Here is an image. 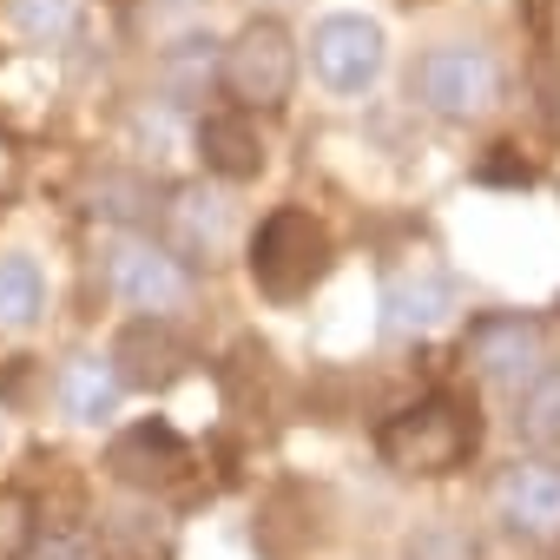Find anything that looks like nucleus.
I'll list each match as a JSON object with an SVG mask.
<instances>
[{
    "instance_id": "obj_21",
    "label": "nucleus",
    "mask_w": 560,
    "mask_h": 560,
    "mask_svg": "<svg viewBox=\"0 0 560 560\" xmlns=\"http://www.w3.org/2000/svg\"><path fill=\"white\" fill-rule=\"evenodd\" d=\"M14 560H100L86 534H67V527H47V534H27V547Z\"/></svg>"
},
{
    "instance_id": "obj_7",
    "label": "nucleus",
    "mask_w": 560,
    "mask_h": 560,
    "mask_svg": "<svg viewBox=\"0 0 560 560\" xmlns=\"http://www.w3.org/2000/svg\"><path fill=\"white\" fill-rule=\"evenodd\" d=\"M383 60H389V40H383V27L370 14H324L311 27V67L337 100L370 93L383 80Z\"/></svg>"
},
{
    "instance_id": "obj_5",
    "label": "nucleus",
    "mask_w": 560,
    "mask_h": 560,
    "mask_svg": "<svg viewBox=\"0 0 560 560\" xmlns=\"http://www.w3.org/2000/svg\"><path fill=\"white\" fill-rule=\"evenodd\" d=\"M106 291L139 317H172L191 298V270L172 244H159L145 231H113L106 237Z\"/></svg>"
},
{
    "instance_id": "obj_12",
    "label": "nucleus",
    "mask_w": 560,
    "mask_h": 560,
    "mask_svg": "<svg viewBox=\"0 0 560 560\" xmlns=\"http://www.w3.org/2000/svg\"><path fill=\"white\" fill-rule=\"evenodd\" d=\"M165 244L185 257V264H218L224 257V244H231V205H224V191H211V185H185L172 205H165Z\"/></svg>"
},
{
    "instance_id": "obj_16",
    "label": "nucleus",
    "mask_w": 560,
    "mask_h": 560,
    "mask_svg": "<svg viewBox=\"0 0 560 560\" xmlns=\"http://www.w3.org/2000/svg\"><path fill=\"white\" fill-rule=\"evenodd\" d=\"M106 540L126 547L132 560H165L172 553V514L152 494H132V501L106 508Z\"/></svg>"
},
{
    "instance_id": "obj_15",
    "label": "nucleus",
    "mask_w": 560,
    "mask_h": 560,
    "mask_svg": "<svg viewBox=\"0 0 560 560\" xmlns=\"http://www.w3.org/2000/svg\"><path fill=\"white\" fill-rule=\"evenodd\" d=\"M508 429H514V442H527V448H540V455L560 448V363L540 370L527 389L508 396Z\"/></svg>"
},
{
    "instance_id": "obj_22",
    "label": "nucleus",
    "mask_w": 560,
    "mask_h": 560,
    "mask_svg": "<svg viewBox=\"0 0 560 560\" xmlns=\"http://www.w3.org/2000/svg\"><path fill=\"white\" fill-rule=\"evenodd\" d=\"M534 113H540L547 139H560V60H540V73H534Z\"/></svg>"
},
{
    "instance_id": "obj_6",
    "label": "nucleus",
    "mask_w": 560,
    "mask_h": 560,
    "mask_svg": "<svg viewBox=\"0 0 560 560\" xmlns=\"http://www.w3.org/2000/svg\"><path fill=\"white\" fill-rule=\"evenodd\" d=\"M468 370L494 389H527L540 370H553V343H547V324L527 317V311H481L468 324V343H462Z\"/></svg>"
},
{
    "instance_id": "obj_23",
    "label": "nucleus",
    "mask_w": 560,
    "mask_h": 560,
    "mask_svg": "<svg viewBox=\"0 0 560 560\" xmlns=\"http://www.w3.org/2000/svg\"><path fill=\"white\" fill-rule=\"evenodd\" d=\"M475 178H494V185H527V165L508 159V145H488V159L475 165Z\"/></svg>"
},
{
    "instance_id": "obj_19",
    "label": "nucleus",
    "mask_w": 560,
    "mask_h": 560,
    "mask_svg": "<svg viewBox=\"0 0 560 560\" xmlns=\"http://www.w3.org/2000/svg\"><path fill=\"white\" fill-rule=\"evenodd\" d=\"M86 198H93L86 211L106 218V224H139V218H152V185H145L139 172H100Z\"/></svg>"
},
{
    "instance_id": "obj_20",
    "label": "nucleus",
    "mask_w": 560,
    "mask_h": 560,
    "mask_svg": "<svg viewBox=\"0 0 560 560\" xmlns=\"http://www.w3.org/2000/svg\"><path fill=\"white\" fill-rule=\"evenodd\" d=\"M402 560H481V547H475V534L462 521H422L402 540Z\"/></svg>"
},
{
    "instance_id": "obj_8",
    "label": "nucleus",
    "mask_w": 560,
    "mask_h": 560,
    "mask_svg": "<svg viewBox=\"0 0 560 560\" xmlns=\"http://www.w3.org/2000/svg\"><path fill=\"white\" fill-rule=\"evenodd\" d=\"M448 317H455V284H448L429 257L396 264V270L383 277V337H389V343L429 337V330H442Z\"/></svg>"
},
{
    "instance_id": "obj_10",
    "label": "nucleus",
    "mask_w": 560,
    "mask_h": 560,
    "mask_svg": "<svg viewBox=\"0 0 560 560\" xmlns=\"http://www.w3.org/2000/svg\"><path fill=\"white\" fill-rule=\"evenodd\" d=\"M185 363H191V343L172 330V317H132L113 343V370L126 389H165L185 376Z\"/></svg>"
},
{
    "instance_id": "obj_3",
    "label": "nucleus",
    "mask_w": 560,
    "mask_h": 560,
    "mask_svg": "<svg viewBox=\"0 0 560 560\" xmlns=\"http://www.w3.org/2000/svg\"><path fill=\"white\" fill-rule=\"evenodd\" d=\"M409 100L429 119H448V126L488 119L501 106V60H494V47H481V40H435L409 67Z\"/></svg>"
},
{
    "instance_id": "obj_17",
    "label": "nucleus",
    "mask_w": 560,
    "mask_h": 560,
    "mask_svg": "<svg viewBox=\"0 0 560 560\" xmlns=\"http://www.w3.org/2000/svg\"><path fill=\"white\" fill-rule=\"evenodd\" d=\"M47 311V277L27 250H0V330H34Z\"/></svg>"
},
{
    "instance_id": "obj_18",
    "label": "nucleus",
    "mask_w": 560,
    "mask_h": 560,
    "mask_svg": "<svg viewBox=\"0 0 560 560\" xmlns=\"http://www.w3.org/2000/svg\"><path fill=\"white\" fill-rule=\"evenodd\" d=\"M8 27L27 47H60L80 27V0H8Z\"/></svg>"
},
{
    "instance_id": "obj_2",
    "label": "nucleus",
    "mask_w": 560,
    "mask_h": 560,
    "mask_svg": "<svg viewBox=\"0 0 560 560\" xmlns=\"http://www.w3.org/2000/svg\"><path fill=\"white\" fill-rule=\"evenodd\" d=\"M376 455L396 475H455L475 455V402H462L455 389H435V396L396 409L376 429Z\"/></svg>"
},
{
    "instance_id": "obj_1",
    "label": "nucleus",
    "mask_w": 560,
    "mask_h": 560,
    "mask_svg": "<svg viewBox=\"0 0 560 560\" xmlns=\"http://www.w3.org/2000/svg\"><path fill=\"white\" fill-rule=\"evenodd\" d=\"M244 270L250 284L270 298V304H298L324 284L330 270V231L304 211V205H277L257 218L250 244H244Z\"/></svg>"
},
{
    "instance_id": "obj_4",
    "label": "nucleus",
    "mask_w": 560,
    "mask_h": 560,
    "mask_svg": "<svg viewBox=\"0 0 560 560\" xmlns=\"http://www.w3.org/2000/svg\"><path fill=\"white\" fill-rule=\"evenodd\" d=\"M218 86L224 100H237V113H277L298 86V34L277 14L244 21L218 54Z\"/></svg>"
},
{
    "instance_id": "obj_9",
    "label": "nucleus",
    "mask_w": 560,
    "mask_h": 560,
    "mask_svg": "<svg viewBox=\"0 0 560 560\" xmlns=\"http://www.w3.org/2000/svg\"><path fill=\"white\" fill-rule=\"evenodd\" d=\"M494 514H501V527L521 534V540H560V462H553V455H534V462L501 468V481H494Z\"/></svg>"
},
{
    "instance_id": "obj_14",
    "label": "nucleus",
    "mask_w": 560,
    "mask_h": 560,
    "mask_svg": "<svg viewBox=\"0 0 560 560\" xmlns=\"http://www.w3.org/2000/svg\"><path fill=\"white\" fill-rule=\"evenodd\" d=\"M119 402H126V383H119L113 357H73L60 370V409H67V422L100 429V422L119 416Z\"/></svg>"
},
{
    "instance_id": "obj_11",
    "label": "nucleus",
    "mask_w": 560,
    "mask_h": 560,
    "mask_svg": "<svg viewBox=\"0 0 560 560\" xmlns=\"http://www.w3.org/2000/svg\"><path fill=\"white\" fill-rule=\"evenodd\" d=\"M191 152H198V165L218 178V185H244V178H257L264 172V139H257V119L250 113H205L198 126H191Z\"/></svg>"
},
{
    "instance_id": "obj_13",
    "label": "nucleus",
    "mask_w": 560,
    "mask_h": 560,
    "mask_svg": "<svg viewBox=\"0 0 560 560\" xmlns=\"http://www.w3.org/2000/svg\"><path fill=\"white\" fill-rule=\"evenodd\" d=\"M106 468H113L126 488L152 494V488H165L178 468H191V455H185V442H178V429H172V422H132V429L113 442Z\"/></svg>"
}]
</instances>
